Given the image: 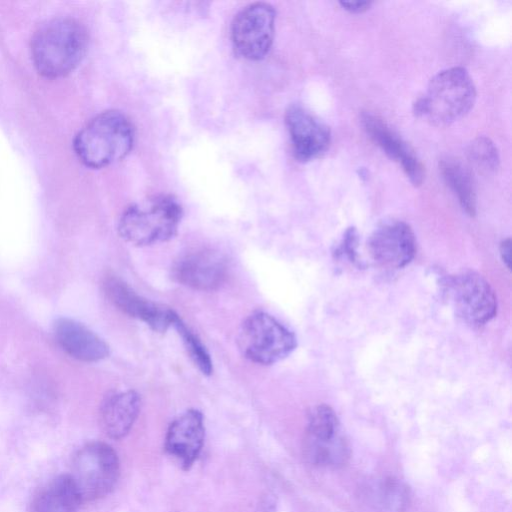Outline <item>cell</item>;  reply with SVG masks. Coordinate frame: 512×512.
I'll use <instances>...</instances> for the list:
<instances>
[{
  "label": "cell",
  "instance_id": "1",
  "mask_svg": "<svg viewBox=\"0 0 512 512\" xmlns=\"http://www.w3.org/2000/svg\"><path fill=\"white\" fill-rule=\"evenodd\" d=\"M88 44L85 28L71 18H58L40 27L31 42L37 71L58 78L73 71L83 59Z\"/></svg>",
  "mask_w": 512,
  "mask_h": 512
},
{
  "label": "cell",
  "instance_id": "2",
  "mask_svg": "<svg viewBox=\"0 0 512 512\" xmlns=\"http://www.w3.org/2000/svg\"><path fill=\"white\" fill-rule=\"evenodd\" d=\"M476 87L463 67H451L438 72L427 90L413 104V112L436 126H447L461 119L473 107Z\"/></svg>",
  "mask_w": 512,
  "mask_h": 512
},
{
  "label": "cell",
  "instance_id": "3",
  "mask_svg": "<svg viewBox=\"0 0 512 512\" xmlns=\"http://www.w3.org/2000/svg\"><path fill=\"white\" fill-rule=\"evenodd\" d=\"M134 129L119 111H105L89 121L75 136L73 147L80 161L102 168L124 158L132 149Z\"/></svg>",
  "mask_w": 512,
  "mask_h": 512
},
{
  "label": "cell",
  "instance_id": "4",
  "mask_svg": "<svg viewBox=\"0 0 512 512\" xmlns=\"http://www.w3.org/2000/svg\"><path fill=\"white\" fill-rule=\"evenodd\" d=\"M182 207L171 195L148 197L129 206L118 223L120 236L136 246L171 239L182 218Z\"/></svg>",
  "mask_w": 512,
  "mask_h": 512
},
{
  "label": "cell",
  "instance_id": "5",
  "mask_svg": "<svg viewBox=\"0 0 512 512\" xmlns=\"http://www.w3.org/2000/svg\"><path fill=\"white\" fill-rule=\"evenodd\" d=\"M120 462L107 443L94 441L74 455L69 474L81 502L94 501L109 494L117 483Z\"/></svg>",
  "mask_w": 512,
  "mask_h": 512
},
{
  "label": "cell",
  "instance_id": "6",
  "mask_svg": "<svg viewBox=\"0 0 512 512\" xmlns=\"http://www.w3.org/2000/svg\"><path fill=\"white\" fill-rule=\"evenodd\" d=\"M295 335L265 312L249 315L241 325L238 347L245 358L270 365L286 358L296 347Z\"/></svg>",
  "mask_w": 512,
  "mask_h": 512
},
{
  "label": "cell",
  "instance_id": "7",
  "mask_svg": "<svg viewBox=\"0 0 512 512\" xmlns=\"http://www.w3.org/2000/svg\"><path fill=\"white\" fill-rule=\"evenodd\" d=\"M303 450L305 458L315 466L334 469L348 462L349 442L335 411L328 405L321 404L311 410Z\"/></svg>",
  "mask_w": 512,
  "mask_h": 512
},
{
  "label": "cell",
  "instance_id": "8",
  "mask_svg": "<svg viewBox=\"0 0 512 512\" xmlns=\"http://www.w3.org/2000/svg\"><path fill=\"white\" fill-rule=\"evenodd\" d=\"M445 293L459 317L473 326L489 322L496 314V295L483 276L465 271L446 279Z\"/></svg>",
  "mask_w": 512,
  "mask_h": 512
},
{
  "label": "cell",
  "instance_id": "9",
  "mask_svg": "<svg viewBox=\"0 0 512 512\" xmlns=\"http://www.w3.org/2000/svg\"><path fill=\"white\" fill-rule=\"evenodd\" d=\"M275 26V10L267 3H253L243 8L231 25L235 52L244 59L257 61L269 52Z\"/></svg>",
  "mask_w": 512,
  "mask_h": 512
},
{
  "label": "cell",
  "instance_id": "10",
  "mask_svg": "<svg viewBox=\"0 0 512 512\" xmlns=\"http://www.w3.org/2000/svg\"><path fill=\"white\" fill-rule=\"evenodd\" d=\"M368 247L374 261L389 269L405 267L415 254V237L408 224L389 220L371 234Z\"/></svg>",
  "mask_w": 512,
  "mask_h": 512
},
{
  "label": "cell",
  "instance_id": "11",
  "mask_svg": "<svg viewBox=\"0 0 512 512\" xmlns=\"http://www.w3.org/2000/svg\"><path fill=\"white\" fill-rule=\"evenodd\" d=\"M228 274L225 256L213 249L202 248L182 256L173 268L174 278L181 284L201 291L220 287Z\"/></svg>",
  "mask_w": 512,
  "mask_h": 512
},
{
  "label": "cell",
  "instance_id": "12",
  "mask_svg": "<svg viewBox=\"0 0 512 512\" xmlns=\"http://www.w3.org/2000/svg\"><path fill=\"white\" fill-rule=\"evenodd\" d=\"M285 123L295 157L302 162L323 154L331 142L329 128L313 114L299 105L290 106Z\"/></svg>",
  "mask_w": 512,
  "mask_h": 512
},
{
  "label": "cell",
  "instance_id": "13",
  "mask_svg": "<svg viewBox=\"0 0 512 512\" xmlns=\"http://www.w3.org/2000/svg\"><path fill=\"white\" fill-rule=\"evenodd\" d=\"M361 123L371 140L396 161L414 186L424 180L425 170L412 147L377 115L364 112Z\"/></svg>",
  "mask_w": 512,
  "mask_h": 512
},
{
  "label": "cell",
  "instance_id": "14",
  "mask_svg": "<svg viewBox=\"0 0 512 512\" xmlns=\"http://www.w3.org/2000/svg\"><path fill=\"white\" fill-rule=\"evenodd\" d=\"M205 439V425L202 413L189 409L175 418L169 425L164 447L166 452L189 470L198 459Z\"/></svg>",
  "mask_w": 512,
  "mask_h": 512
},
{
  "label": "cell",
  "instance_id": "15",
  "mask_svg": "<svg viewBox=\"0 0 512 512\" xmlns=\"http://www.w3.org/2000/svg\"><path fill=\"white\" fill-rule=\"evenodd\" d=\"M104 291L122 312L137 318L152 329L163 332L172 325L175 312L143 298L117 277H107Z\"/></svg>",
  "mask_w": 512,
  "mask_h": 512
},
{
  "label": "cell",
  "instance_id": "16",
  "mask_svg": "<svg viewBox=\"0 0 512 512\" xmlns=\"http://www.w3.org/2000/svg\"><path fill=\"white\" fill-rule=\"evenodd\" d=\"M57 343L71 357L97 362L109 355V346L85 325L69 318H59L53 325Z\"/></svg>",
  "mask_w": 512,
  "mask_h": 512
},
{
  "label": "cell",
  "instance_id": "17",
  "mask_svg": "<svg viewBox=\"0 0 512 512\" xmlns=\"http://www.w3.org/2000/svg\"><path fill=\"white\" fill-rule=\"evenodd\" d=\"M141 409V399L134 390L108 396L100 409V423L104 432L113 439L125 437L136 422Z\"/></svg>",
  "mask_w": 512,
  "mask_h": 512
},
{
  "label": "cell",
  "instance_id": "18",
  "mask_svg": "<svg viewBox=\"0 0 512 512\" xmlns=\"http://www.w3.org/2000/svg\"><path fill=\"white\" fill-rule=\"evenodd\" d=\"M80 503L69 474H65L52 479L39 491L32 512H77Z\"/></svg>",
  "mask_w": 512,
  "mask_h": 512
},
{
  "label": "cell",
  "instance_id": "19",
  "mask_svg": "<svg viewBox=\"0 0 512 512\" xmlns=\"http://www.w3.org/2000/svg\"><path fill=\"white\" fill-rule=\"evenodd\" d=\"M441 175L457 197L462 209L470 216L476 213V191L472 173L466 165L455 158H446L439 163Z\"/></svg>",
  "mask_w": 512,
  "mask_h": 512
},
{
  "label": "cell",
  "instance_id": "20",
  "mask_svg": "<svg viewBox=\"0 0 512 512\" xmlns=\"http://www.w3.org/2000/svg\"><path fill=\"white\" fill-rule=\"evenodd\" d=\"M366 497L379 512H404L410 502L407 487L394 478L379 479L371 484Z\"/></svg>",
  "mask_w": 512,
  "mask_h": 512
},
{
  "label": "cell",
  "instance_id": "21",
  "mask_svg": "<svg viewBox=\"0 0 512 512\" xmlns=\"http://www.w3.org/2000/svg\"><path fill=\"white\" fill-rule=\"evenodd\" d=\"M172 326L175 327L181 336L188 354L198 369L203 374L210 375L213 371L212 360L200 339L185 325L177 314L174 316Z\"/></svg>",
  "mask_w": 512,
  "mask_h": 512
},
{
  "label": "cell",
  "instance_id": "22",
  "mask_svg": "<svg viewBox=\"0 0 512 512\" xmlns=\"http://www.w3.org/2000/svg\"><path fill=\"white\" fill-rule=\"evenodd\" d=\"M467 156L470 162L487 172L495 171L500 163L496 145L485 136H479L469 144Z\"/></svg>",
  "mask_w": 512,
  "mask_h": 512
},
{
  "label": "cell",
  "instance_id": "23",
  "mask_svg": "<svg viewBox=\"0 0 512 512\" xmlns=\"http://www.w3.org/2000/svg\"><path fill=\"white\" fill-rule=\"evenodd\" d=\"M341 7L351 13H362L370 8V1H340Z\"/></svg>",
  "mask_w": 512,
  "mask_h": 512
},
{
  "label": "cell",
  "instance_id": "24",
  "mask_svg": "<svg viewBox=\"0 0 512 512\" xmlns=\"http://www.w3.org/2000/svg\"><path fill=\"white\" fill-rule=\"evenodd\" d=\"M511 241L510 239H506L501 243L500 246V254L503 259V262H505L506 266L510 267V255H511Z\"/></svg>",
  "mask_w": 512,
  "mask_h": 512
}]
</instances>
